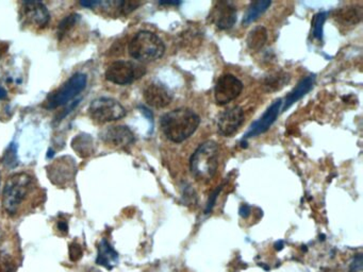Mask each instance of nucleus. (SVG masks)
Masks as SVG:
<instances>
[{"mask_svg":"<svg viewBox=\"0 0 363 272\" xmlns=\"http://www.w3.org/2000/svg\"><path fill=\"white\" fill-rule=\"evenodd\" d=\"M0 182H1V174H0Z\"/></svg>","mask_w":363,"mask_h":272,"instance_id":"c9c22d12","label":"nucleus"},{"mask_svg":"<svg viewBox=\"0 0 363 272\" xmlns=\"http://www.w3.org/2000/svg\"><path fill=\"white\" fill-rule=\"evenodd\" d=\"M69 258H71L72 262H78V260L82 258V248H81L80 245L77 244V242H72V244L69 245Z\"/></svg>","mask_w":363,"mask_h":272,"instance_id":"a878e982","label":"nucleus"},{"mask_svg":"<svg viewBox=\"0 0 363 272\" xmlns=\"http://www.w3.org/2000/svg\"><path fill=\"white\" fill-rule=\"evenodd\" d=\"M79 21H80V15L73 13V14L64 17L60 21L59 26H58V38H59L60 42L69 34V30H72L76 25L78 24Z\"/></svg>","mask_w":363,"mask_h":272,"instance_id":"4be33fe9","label":"nucleus"},{"mask_svg":"<svg viewBox=\"0 0 363 272\" xmlns=\"http://www.w3.org/2000/svg\"><path fill=\"white\" fill-rule=\"evenodd\" d=\"M219 145L213 141H205L196 149L190 160V170L196 180L208 182L214 177L219 166Z\"/></svg>","mask_w":363,"mask_h":272,"instance_id":"7ed1b4c3","label":"nucleus"},{"mask_svg":"<svg viewBox=\"0 0 363 272\" xmlns=\"http://www.w3.org/2000/svg\"><path fill=\"white\" fill-rule=\"evenodd\" d=\"M146 73L144 66L130 61H116L107 68L106 77L109 82L127 85L135 82Z\"/></svg>","mask_w":363,"mask_h":272,"instance_id":"0eeeda50","label":"nucleus"},{"mask_svg":"<svg viewBox=\"0 0 363 272\" xmlns=\"http://www.w3.org/2000/svg\"><path fill=\"white\" fill-rule=\"evenodd\" d=\"M23 13L27 23L38 28L47 26L50 21V11L41 1H25L23 3Z\"/></svg>","mask_w":363,"mask_h":272,"instance_id":"ddd939ff","label":"nucleus"},{"mask_svg":"<svg viewBox=\"0 0 363 272\" xmlns=\"http://www.w3.org/2000/svg\"><path fill=\"white\" fill-rule=\"evenodd\" d=\"M243 91V83L236 76L225 73L221 76L215 84L214 98L219 106H225L238 98Z\"/></svg>","mask_w":363,"mask_h":272,"instance_id":"6e6552de","label":"nucleus"},{"mask_svg":"<svg viewBox=\"0 0 363 272\" xmlns=\"http://www.w3.org/2000/svg\"><path fill=\"white\" fill-rule=\"evenodd\" d=\"M80 5L85 8H95L99 5V1H81Z\"/></svg>","mask_w":363,"mask_h":272,"instance_id":"2f4dec72","label":"nucleus"},{"mask_svg":"<svg viewBox=\"0 0 363 272\" xmlns=\"http://www.w3.org/2000/svg\"><path fill=\"white\" fill-rule=\"evenodd\" d=\"M336 19L344 25H357L362 19L361 9L357 7L341 8L335 15Z\"/></svg>","mask_w":363,"mask_h":272,"instance_id":"aec40b11","label":"nucleus"},{"mask_svg":"<svg viewBox=\"0 0 363 272\" xmlns=\"http://www.w3.org/2000/svg\"><path fill=\"white\" fill-rule=\"evenodd\" d=\"M128 52L139 62L157 61L164 54V43L151 31H140L130 41Z\"/></svg>","mask_w":363,"mask_h":272,"instance_id":"20e7f679","label":"nucleus"},{"mask_svg":"<svg viewBox=\"0 0 363 272\" xmlns=\"http://www.w3.org/2000/svg\"><path fill=\"white\" fill-rule=\"evenodd\" d=\"M327 12H320L314 16V36L318 40L323 38L324 23L327 19Z\"/></svg>","mask_w":363,"mask_h":272,"instance_id":"393cba45","label":"nucleus"},{"mask_svg":"<svg viewBox=\"0 0 363 272\" xmlns=\"http://www.w3.org/2000/svg\"><path fill=\"white\" fill-rule=\"evenodd\" d=\"M8 93L7 91H6L5 89H3V87H0V99L3 100V99L7 98Z\"/></svg>","mask_w":363,"mask_h":272,"instance_id":"473e14b6","label":"nucleus"},{"mask_svg":"<svg viewBox=\"0 0 363 272\" xmlns=\"http://www.w3.org/2000/svg\"><path fill=\"white\" fill-rule=\"evenodd\" d=\"M250 214V207H248V204H242L240 207V215L243 218H248Z\"/></svg>","mask_w":363,"mask_h":272,"instance_id":"c756f323","label":"nucleus"},{"mask_svg":"<svg viewBox=\"0 0 363 272\" xmlns=\"http://www.w3.org/2000/svg\"><path fill=\"white\" fill-rule=\"evenodd\" d=\"M160 5H180V3L179 1H173V3H170V1H164V3H160Z\"/></svg>","mask_w":363,"mask_h":272,"instance_id":"72a5a7b5","label":"nucleus"},{"mask_svg":"<svg viewBox=\"0 0 363 272\" xmlns=\"http://www.w3.org/2000/svg\"><path fill=\"white\" fill-rule=\"evenodd\" d=\"M33 188L34 181L27 172H19L9 177L3 188V209L11 216L17 214L21 204L26 201Z\"/></svg>","mask_w":363,"mask_h":272,"instance_id":"f03ea898","label":"nucleus"},{"mask_svg":"<svg viewBox=\"0 0 363 272\" xmlns=\"http://www.w3.org/2000/svg\"><path fill=\"white\" fill-rule=\"evenodd\" d=\"M58 230H59L60 232L64 233V234L67 233V231H69V225H67L66 221L60 220L59 223H58Z\"/></svg>","mask_w":363,"mask_h":272,"instance_id":"7c9ffc66","label":"nucleus"},{"mask_svg":"<svg viewBox=\"0 0 363 272\" xmlns=\"http://www.w3.org/2000/svg\"><path fill=\"white\" fill-rule=\"evenodd\" d=\"M271 3V1H269V0H259V1L252 3L248 7V11H246L245 15H244L243 24L250 25L254 23V21H257L269 9Z\"/></svg>","mask_w":363,"mask_h":272,"instance_id":"412c9836","label":"nucleus"},{"mask_svg":"<svg viewBox=\"0 0 363 272\" xmlns=\"http://www.w3.org/2000/svg\"><path fill=\"white\" fill-rule=\"evenodd\" d=\"M244 122V111L236 106L223 112L217 120V130L223 136L234 135Z\"/></svg>","mask_w":363,"mask_h":272,"instance_id":"f8f14e48","label":"nucleus"},{"mask_svg":"<svg viewBox=\"0 0 363 272\" xmlns=\"http://www.w3.org/2000/svg\"><path fill=\"white\" fill-rule=\"evenodd\" d=\"M201 124L199 116L190 109H176L161 118V129L173 143H182L193 135Z\"/></svg>","mask_w":363,"mask_h":272,"instance_id":"f257e3e1","label":"nucleus"},{"mask_svg":"<svg viewBox=\"0 0 363 272\" xmlns=\"http://www.w3.org/2000/svg\"><path fill=\"white\" fill-rule=\"evenodd\" d=\"M363 256L362 254H357L351 260L349 265V272H362Z\"/></svg>","mask_w":363,"mask_h":272,"instance_id":"bb28decb","label":"nucleus"},{"mask_svg":"<svg viewBox=\"0 0 363 272\" xmlns=\"http://www.w3.org/2000/svg\"><path fill=\"white\" fill-rule=\"evenodd\" d=\"M100 139L106 145L118 149H126L133 145L135 136L126 126L109 127L100 133Z\"/></svg>","mask_w":363,"mask_h":272,"instance_id":"9d476101","label":"nucleus"},{"mask_svg":"<svg viewBox=\"0 0 363 272\" xmlns=\"http://www.w3.org/2000/svg\"><path fill=\"white\" fill-rule=\"evenodd\" d=\"M76 168L73 157H60L47 167L48 178L54 185H67L75 177Z\"/></svg>","mask_w":363,"mask_h":272,"instance_id":"1a4fd4ad","label":"nucleus"},{"mask_svg":"<svg viewBox=\"0 0 363 272\" xmlns=\"http://www.w3.org/2000/svg\"><path fill=\"white\" fill-rule=\"evenodd\" d=\"M283 248V242H276V244H275V249H276V250H279V251H280L281 249Z\"/></svg>","mask_w":363,"mask_h":272,"instance_id":"f704fd0d","label":"nucleus"},{"mask_svg":"<svg viewBox=\"0 0 363 272\" xmlns=\"http://www.w3.org/2000/svg\"><path fill=\"white\" fill-rule=\"evenodd\" d=\"M144 99L148 106L156 109L166 108L173 100L170 89L161 83H149L144 89Z\"/></svg>","mask_w":363,"mask_h":272,"instance_id":"4468645a","label":"nucleus"},{"mask_svg":"<svg viewBox=\"0 0 363 272\" xmlns=\"http://www.w3.org/2000/svg\"><path fill=\"white\" fill-rule=\"evenodd\" d=\"M283 104V100L275 101L269 109L267 112L264 113L263 116L260 118L259 120L252 124L250 131L245 135V139H250V137H255V136L260 135V134L267 132L270 129L272 124L276 120L277 116H278L279 111H280V106Z\"/></svg>","mask_w":363,"mask_h":272,"instance_id":"2eb2a0df","label":"nucleus"},{"mask_svg":"<svg viewBox=\"0 0 363 272\" xmlns=\"http://www.w3.org/2000/svg\"><path fill=\"white\" fill-rule=\"evenodd\" d=\"M89 115L97 124H106L125 117L126 109L116 99L100 97L91 102Z\"/></svg>","mask_w":363,"mask_h":272,"instance_id":"423d86ee","label":"nucleus"},{"mask_svg":"<svg viewBox=\"0 0 363 272\" xmlns=\"http://www.w3.org/2000/svg\"><path fill=\"white\" fill-rule=\"evenodd\" d=\"M209 19L217 28L221 30H228L236 24V5L229 1H219L213 7Z\"/></svg>","mask_w":363,"mask_h":272,"instance_id":"9b49d317","label":"nucleus"},{"mask_svg":"<svg viewBox=\"0 0 363 272\" xmlns=\"http://www.w3.org/2000/svg\"><path fill=\"white\" fill-rule=\"evenodd\" d=\"M118 253L114 251L113 248L110 246L106 240H102L98 246V256H97L96 263L98 265L104 266L107 269H112V263L118 260Z\"/></svg>","mask_w":363,"mask_h":272,"instance_id":"a211bd4d","label":"nucleus"},{"mask_svg":"<svg viewBox=\"0 0 363 272\" xmlns=\"http://www.w3.org/2000/svg\"><path fill=\"white\" fill-rule=\"evenodd\" d=\"M314 83H316V76L314 75L308 76V77L302 79L297 84V87L293 89L292 92L285 97V106H283V111L288 110L292 104L302 98L307 93L310 92L312 87H314Z\"/></svg>","mask_w":363,"mask_h":272,"instance_id":"dca6fc26","label":"nucleus"},{"mask_svg":"<svg viewBox=\"0 0 363 272\" xmlns=\"http://www.w3.org/2000/svg\"><path fill=\"white\" fill-rule=\"evenodd\" d=\"M72 148L82 159L91 157L95 150L92 136L85 133L76 135L72 141Z\"/></svg>","mask_w":363,"mask_h":272,"instance_id":"f3484780","label":"nucleus"},{"mask_svg":"<svg viewBox=\"0 0 363 272\" xmlns=\"http://www.w3.org/2000/svg\"><path fill=\"white\" fill-rule=\"evenodd\" d=\"M222 188L223 186H219V188H217V190H214V192H213L212 195H211L210 198H209V201H208L207 207H206V214H209L211 211H212L213 207H214L215 202H217V196L219 195V192H221Z\"/></svg>","mask_w":363,"mask_h":272,"instance_id":"c85d7f7f","label":"nucleus"},{"mask_svg":"<svg viewBox=\"0 0 363 272\" xmlns=\"http://www.w3.org/2000/svg\"><path fill=\"white\" fill-rule=\"evenodd\" d=\"M16 268V262L12 256L0 249V272H15Z\"/></svg>","mask_w":363,"mask_h":272,"instance_id":"5701e85b","label":"nucleus"},{"mask_svg":"<svg viewBox=\"0 0 363 272\" xmlns=\"http://www.w3.org/2000/svg\"><path fill=\"white\" fill-rule=\"evenodd\" d=\"M3 163L8 168H15L19 165V159H17V147L14 143L8 147L5 151L3 157Z\"/></svg>","mask_w":363,"mask_h":272,"instance_id":"b1692460","label":"nucleus"},{"mask_svg":"<svg viewBox=\"0 0 363 272\" xmlns=\"http://www.w3.org/2000/svg\"><path fill=\"white\" fill-rule=\"evenodd\" d=\"M285 75L283 76V77H271L269 79V81L267 82V87H270V89H272V87H274V89H279V84H281V87H283V84H285Z\"/></svg>","mask_w":363,"mask_h":272,"instance_id":"cd10ccee","label":"nucleus"},{"mask_svg":"<svg viewBox=\"0 0 363 272\" xmlns=\"http://www.w3.org/2000/svg\"><path fill=\"white\" fill-rule=\"evenodd\" d=\"M267 41V30L262 26L255 27L248 33V48L252 52H258L262 49Z\"/></svg>","mask_w":363,"mask_h":272,"instance_id":"6ab92c4d","label":"nucleus"},{"mask_svg":"<svg viewBox=\"0 0 363 272\" xmlns=\"http://www.w3.org/2000/svg\"><path fill=\"white\" fill-rule=\"evenodd\" d=\"M87 78L85 73H77L72 76L56 92L52 93L46 100V109L59 108L65 106L75 97L78 96L87 87Z\"/></svg>","mask_w":363,"mask_h":272,"instance_id":"39448f33","label":"nucleus"}]
</instances>
